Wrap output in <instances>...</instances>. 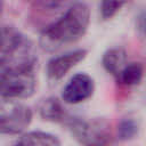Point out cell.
I'll return each mask as SVG.
<instances>
[{"label":"cell","instance_id":"3957f363","mask_svg":"<svg viewBox=\"0 0 146 146\" xmlns=\"http://www.w3.org/2000/svg\"><path fill=\"white\" fill-rule=\"evenodd\" d=\"M81 146H111L113 132L105 119H82L71 116L65 124Z\"/></svg>","mask_w":146,"mask_h":146},{"label":"cell","instance_id":"6da1fadb","mask_svg":"<svg viewBox=\"0 0 146 146\" xmlns=\"http://www.w3.org/2000/svg\"><path fill=\"white\" fill-rule=\"evenodd\" d=\"M90 9L84 2H75L60 18L49 24L40 35V44L46 50H56L80 40L88 31Z\"/></svg>","mask_w":146,"mask_h":146},{"label":"cell","instance_id":"9a60e30c","mask_svg":"<svg viewBox=\"0 0 146 146\" xmlns=\"http://www.w3.org/2000/svg\"><path fill=\"white\" fill-rule=\"evenodd\" d=\"M137 31L141 38L146 39V13L141 11L137 17Z\"/></svg>","mask_w":146,"mask_h":146},{"label":"cell","instance_id":"52a82bcc","mask_svg":"<svg viewBox=\"0 0 146 146\" xmlns=\"http://www.w3.org/2000/svg\"><path fill=\"white\" fill-rule=\"evenodd\" d=\"M87 55L88 50L84 48H80L50 58L47 63V76L54 81L63 79L73 67L84 60Z\"/></svg>","mask_w":146,"mask_h":146},{"label":"cell","instance_id":"277c9868","mask_svg":"<svg viewBox=\"0 0 146 146\" xmlns=\"http://www.w3.org/2000/svg\"><path fill=\"white\" fill-rule=\"evenodd\" d=\"M32 110L11 99L1 98L0 104V131L2 135L22 133L32 122Z\"/></svg>","mask_w":146,"mask_h":146},{"label":"cell","instance_id":"8fae6325","mask_svg":"<svg viewBox=\"0 0 146 146\" xmlns=\"http://www.w3.org/2000/svg\"><path fill=\"white\" fill-rule=\"evenodd\" d=\"M144 76V65L139 62H128L119 75L115 78L117 83L123 87H133L141 82Z\"/></svg>","mask_w":146,"mask_h":146},{"label":"cell","instance_id":"ba28073f","mask_svg":"<svg viewBox=\"0 0 146 146\" xmlns=\"http://www.w3.org/2000/svg\"><path fill=\"white\" fill-rule=\"evenodd\" d=\"M38 111L43 120L50 122L66 124L71 117V115L66 112L60 100L56 97H48L41 100L38 106Z\"/></svg>","mask_w":146,"mask_h":146},{"label":"cell","instance_id":"5bb4252c","mask_svg":"<svg viewBox=\"0 0 146 146\" xmlns=\"http://www.w3.org/2000/svg\"><path fill=\"white\" fill-rule=\"evenodd\" d=\"M32 7L43 11H55L65 7L70 0H26Z\"/></svg>","mask_w":146,"mask_h":146},{"label":"cell","instance_id":"8992f818","mask_svg":"<svg viewBox=\"0 0 146 146\" xmlns=\"http://www.w3.org/2000/svg\"><path fill=\"white\" fill-rule=\"evenodd\" d=\"M95 91L94 79L87 73L74 74L62 92V99L66 104H80L92 96Z\"/></svg>","mask_w":146,"mask_h":146},{"label":"cell","instance_id":"30bf717a","mask_svg":"<svg viewBox=\"0 0 146 146\" xmlns=\"http://www.w3.org/2000/svg\"><path fill=\"white\" fill-rule=\"evenodd\" d=\"M15 146H60V140L52 133L36 130L22 135Z\"/></svg>","mask_w":146,"mask_h":146},{"label":"cell","instance_id":"4fadbf2b","mask_svg":"<svg viewBox=\"0 0 146 146\" xmlns=\"http://www.w3.org/2000/svg\"><path fill=\"white\" fill-rule=\"evenodd\" d=\"M131 0H102L100 2V15L104 21L113 18L127 3Z\"/></svg>","mask_w":146,"mask_h":146},{"label":"cell","instance_id":"5b68a950","mask_svg":"<svg viewBox=\"0 0 146 146\" xmlns=\"http://www.w3.org/2000/svg\"><path fill=\"white\" fill-rule=\"evenodd\" d=\"M36 88V76L33 71L0 72V94L3 99H23L31 97Z\"/></svg>","mask_w":146,"mask_h":146},{"label":"cell","instance_id":"7a4b0ae2","mask_svg":"<svg viewBox=\"0 0 146 146\" xmlns=\"http://www.w3.org/2000/svg\"><path fill=\"white\" fill-rule=\"evenodd\" d=\"M38 65L34 43L19 30L3 25L1 30L0 72L33 71Z\"/></svg>","mask_w":146,"mask_h":146},{"label":"cell","instance_id":"7c38bea8","mask_svg":"<svg viewBox=\"0 0 146 146\" xmlns=\"http://www.w3.org/2000/svg\"><path fill=\"white\" fill-rule=\"evenodd\" d=\"M139 131V124L138 121L135 117L127 116L123 117L116 128V136L121 141H128L133 139Z\"/></svg>","mask_w":146,"mask_h":146},{"label":"cell","instance_id":"9c48e42d","mask_svg":"<svg viewBox=\"0 0 146 146\" xmlns=\"http://www.w3.org/2000/svg\"><path fill=\"white\" fill-rule=\"evenodd\" d=\"M128 63V56L127 51L121 47H113L108 48L102 58L103 67L107 73L116 78L119 73L122 71V68Z\"/></svg>","mask_w":146,"mask_h":146}]
</instances>
